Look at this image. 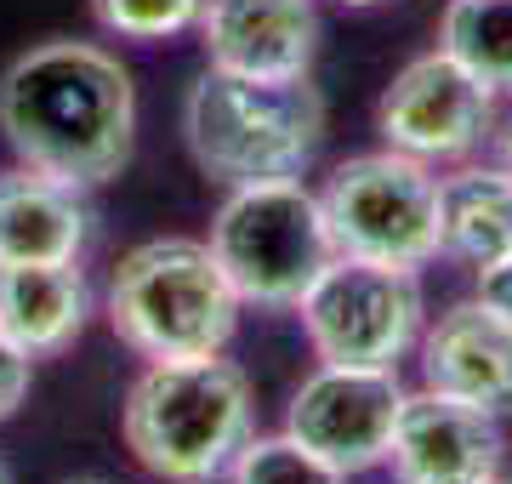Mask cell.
<instances>
[{
    "label": "cell",
    "instance_id": "1",
    "mask_svg": "<svg viewBox=\"0 0 512 484\" xmlns=\"http://www.w3.org/2000/svg\"><path fill=\"white\" fill-rule=\"evenodd\" d=\"M12 160L69 188H103L137 149V80L97 40H40L0 75Z\"/></svg>",
    "mask_w": 512,
    "mask_h": 484
},
{
    "label": "cell",
    "instance_id": "2",
    "mask_svg": "<svg viewBox=\"0 0 512 484\" xmlns=\"http://www.w3.org/2000/svg\"><path fill=\"white\" fill-rule=\"evenodd\" d=\"M251 433L256 393L228 354L143 365L120 405L131 462L160 484H222Z\"/></svg>",
    "mask_w": 512,
    "mask_h": 484
},
{
    "label": "cell",
    "instance_id": "3",
    "mask_svg": "<svg viewBox=\"0 0 512 484\" xmlns=\"http://www.w3.org/2000/svg\"><path fill=\"white\" fill-rule=\"evenodd\" d=\"M183 143L217 188L302 177L325 143V92L313 75L256 80L205 63L183 97Z\"/></svg>",
    "mask_w": 512,
    "mask_h": 484
},
{
    "label": "cell",
    "instance_id": "4",
    "mask_svg": "<svg viewBox=\"0 0 512 484\" xmlns=\"http://www.w3.org/2000/svg\"><path fill=\"white\" fill-rule=\"evenodd\" d=\"M103 314L120 348H131L143 365H160V359L228 354L245 302L205 240L160 234L120 257V268L109 274Z\"/></svg>",
    "mask_w": 512,
    "mask_h": 484
},
{
    "label": "cell",
    "instance_id": "5",
    "mask_svg": "<svg viewBox=\"0 0 512 484\" xmlns=\"http://www.w3.org/2000/svg\"><path fill=\"white\" fill-rule=\"evenodd\" d=\"M205 245L217 251L239 302L245 308H274V314L308 297V285L336 257L319 188H308L302 177L222 188Z\"/></svg>",
    "mask_w": 512,
    "mask_h": 484
},
{
    "label": "cell",
    "instance_id": "6",
    "mask_svg": "<svg viewBox=\"0 0 512 484\" xmlns=\"http://www.w3.org/2000/svg\"><path fill=\"white\" fill-rule=\"evenodd\" d=\"M330 240L342 257H370L427 274L439 262V166L399 149H365L336 160L319 183Z\"/></svg>",
    "mask_w": 512,
    "mask_h": 484
},
{
    "label": "cell",
    "instance_id": "7",
    "mask_svg": "<svg viewBox=\"0 0 512 484\" xmlns=\"http://www.w3.org/2000/svg\"><path fill=\"white\" fill-rule=\"evenodd\" d=\"M291 314L302 319L313 359L399 371L404 359H416V342L433 308H427V285L416 268L336 251Z\"/></svg>",
    "mask_w": 512,
    "mask_h": 484
},
{
    "label": "cell",
    "instance_id": "8",
    "mask_svg": "<svg viewBox=\"0 0 512 484\" xmlns=\"http://www.w3.org/2000/svg\"><path fill=\"white\" fill-rule=\"evenodd\" d=\"M501 103L484 80L456 63L444 46H427L410 63L393 69V80L376 97V137L387 149L427 160V166H461L473 154H490Z\"/></svg>",
    "mask_w": 512,
    "mask_h": 484
},
{
    "label": "cell",
    "instance_id": "9",
    "mask_svg": "<svg viewBox=\"0 0 512 484\" xmlns=\"http://www.w3.org/2000/svg\"><path fill=\"white\" fill-rule=\"evenodd\" d=\"M404 376L376 371V365H313L285 399V433L302 450H313L319 462L336 473H370L387 462L393 445V422L404 405Z\"/></svg>",
    "mask_w": 512,
    "mask_h": 484
},
{
    "label": "cell",
    "instance_id": "10",
    "mask_svg": "<svg viewBox=\"0 0 512 484\" xmlns=\"http://www.w3.org/2000/svg\"><path fill=\"white\" fill-rule=\"evenodd\" d=\"M507 462V422L456 393L410 388L393 422L387 473L393 484H478Z\"/></svg>",
    "mask_w": 512,
    "mask_h": 484
},
{
    "label": "cell",
    "instance_id": "11",
    "mask_svg": "<svg viewBox=\"0 0 512 484\" xmlns=\"http://www.w3.org/2000/svg\"><path fill=\"white\" fill-rule=\"evenodd\" d=\"M194 35L211 69L296 80L313 75L325 23H319V0H205Z\"/></svg>",
    "mask_w": 512,
    "mask_h": 484
},
{
    "label": "cell",
    "instance_id": "12",
    "mask_svg": "<svg viewBox=\"0 0 512 484\" xmlns=\"http://www.w3.org/2000/svg\"><path fill=\"white\" fill-rule=\"evenodd\" d=\"M416 382L421 388L456 393L467 405L512 416V325L478 297L444 302L427 314V331L416 342Z\"/></svg>",
    "mask_w": 512,
    "mask_h": 484
},
{
    "label": "cell",
    "instance_id": "13",
    "mask_svg": "<svg viewBox=\"0 0 512 484\" xmlns=\"http://www.w3.org/2000/svg\"><path fill=\"white\" fill-rule=\"evenodd\" d=\"M92 245L86 188H69L29 166L0 171V268L80 262Z\"/></svg>",
    "mask_w": 512,
    "mask_h": 484
},
{
    "label": "cell",
    "instance_id": "14",
    "mask_svg": "<svg viewBox=\"0 0 512 484\" xmlns=\"http://www.w3.org/2000/svg\"><path fill=\"white\" fill-rule=\"evenodd\" d=\"M512 251V171L495 154H473L439 171V262L490 268Z\"/></svg>",
    "mask_w": 512,
    "mask_h": 484
},
{
    "label": "cell",
    "instance_id": "15",
    "mask_svg": "<svg viewBox=\"0 0 512 484\" xmlns=\"http://www.w3.org/2000/svg\"><path fill=\"white\" fill-rule=\"evenodd\" d=\"M92 319V285L80 262H29L0 268V331L29 359L69 354Z\"/></svg>",
    "mask_w": 512,
    "mask_h": 484
},
{
    "label": "cell",
    "instance_id": "16",
    "mask_svg": "<svg viewBox=\"0 0 512 484\" xmlns=\"http://www.w3.org/2000/svg\"><path fill=\"white\" fill-rule=\"evenodd\" d=\"M439 46L495 97H512V0H444Z\"/></svg>",
    "mask_w": 512,
    "mask_h": 484
},
{
    "label": "cell",
    "instance_id": "17",
    "mask_svg": "<svg viewBox=\"0 0 512 484\" xmlns=\"http://www.w3.org/2000/svg\"><path fill=\"white\" fill-rule=\"evenodd\" d=\"M222 484H348V473L319 462L313 450H302L279 428V433H251Z\"/></svg>",
    "mask_w": 512,
    "mask_h": 484
},
{
    "label": "cell",
    "instance_id": "18",
    "mask_svg": "<svg viewBox=\"0 0 512 484\" xmlns=\"http://www.w3.org/2000/svg\"><path fill=\"white\" fill-rule=\"evenodd\" d=\"M86 6H92V18L103 35L143 40V46L188 35L205 12V0H86Z\"/></svg>",
    "mask_w": 512,
    "mask_h": 484
},
{
    "label": "cell",
    "instance_id": "19",
    "mask_svg": "<svg viewBox=\"0 0 512 484\" xmlns=\"http://www.w3.org/2000/svg\"><path fill=\"white\" fill-rule=\"evenodd\" d=\"M29 388H35V359L23 354L18 342H6V331H0V422H12L29 405Z\"/></svg>",
    "mask_w": 512,
    "mask_h": 484
},
{
    "label": "cell",
    "instance_id": "20",
    "mask_svg": "<svg viewBox=\"0 0 512 484\" xmlns=\"http://www.w3.org/2000/svg\"><path fill=\"white\" fill-rule=\"evenodd\" d=\"M473 297L484 302V308H495V314L512 325V251L507 257H495L490 268H478L473 274Z\"/></svg>",
    "mask_w": 512,
    "mask_h": 484
},
{
    "label": "cell",
    "instance_id": "21",
    "mask_svg": "<svg viewBox=\"0 0 512 484\" xmlns=\"http://www.w3.org/2000/svg\"><path fill=\"white\" fill-rule=\"evenodd\" d=\"M490 154L501 160V166L512 171V97L501 103V126H495V143H490Z\"/></svg>",
    "mask_w": 512,
    "mask_h": 484
},
{
    "label": "cell",
    "instance_id": "22",
    "mask_svg": "<svg viewBox=\"0 0 512 484\" xmlns=\"http://www.w3.org/2000/svg\"><path fill=\"white\" fill-rule=\"evenodd\" d=\"M336 6H348V12H370V6H382V0H336Z\"/></svg>",
    "mask_w": 512,
    "mask_h": 484
},
{
    "label": "cell",
    "instance_id": "23",
    "mask_svg": "<svg viewBox=\"0 0 512 484\" xmlns=\"http://www.w3.org/2000/svg\"><path fill=\"white\" fill-rule=\"evenodd\" d=\"M0 484H18V479H12V462H6V456H0Z\"/></svg>",
    "mask_w": 512,
    "mask_h": 484
},
{
    "label": "cell",
    "instance_id": "24",
    "mask_svg": "<svg viewBox=\"0 0 512 484\" xmlns=\"http://www.w3.org/2000/svg\"><path fill=\"white\" fill-rule=\"evenodd\" d=\"M478 484H512L507 473H490V479H478Z\"/></svg>",
    "mask_w": 512,
    "mask_h": 484
},
{
    "label": "cell",
    "instance_id": "25",
    "mask_svg": "<svg viewBox=\"0 0 512 484\" xmlns=\"http://www.w3.org/2000/svg\"><path fill=\"white\" fill-rule=\"evenodd\" d=\"M63 484H109V479H63Z\"/></svg>",
    "mask_w": 512,
    "mask_h": 484
}]
</instances>
